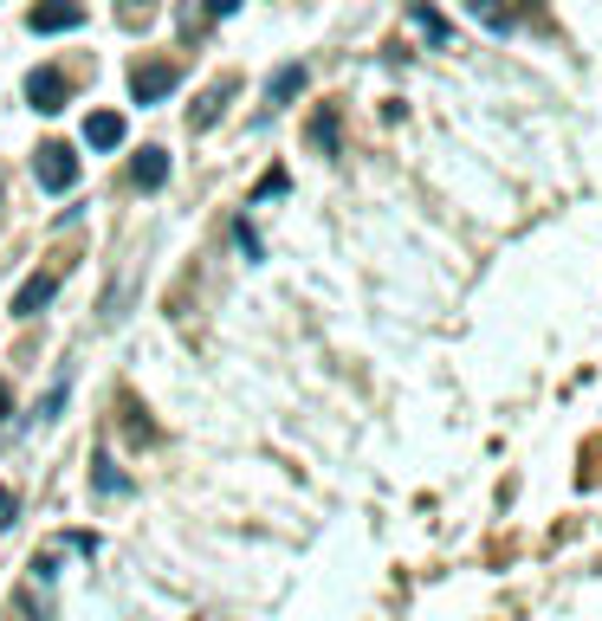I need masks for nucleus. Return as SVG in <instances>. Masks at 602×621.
Here are the masks:
<instances>
[{"mask_svg":"<svg viewBox=\"0 0 602 621\" xmlns=\"http://www.w3.org/2000/svg\"><path fill=\"white\" fill-rule=\"evenodd\" d=\"M208 13H221L227 20V13H240V0H208Z\"/></svg>","mask_w":602,"mask_h":621,"instance_id":"16","label":"nucleus"},{"mask_svg":"<svg viewBox=\"0 0 602 621\" xmlns=\"http://www.w3.org/2000/svg\"><path fill=\"white\" fill-rule=\"evenodd\" d=\"M7 408H13V395H7V382H0V421H7Z\"/></svg>","mask_w":602,"mask_h":621,"instance_id":"18","label":"nucleus"},{"mask_svg":"<svg viewBox=\"0 0 602 621\" xmlns=\"http://www.w3.org/2000/svg\"><path fill=\"white\" fill-rule=\"evenodd\" d=\"M311 143L338 149V117H318V123H311Z\"/></svg>","mask_w":602,"mask_h":621,"instance_id":"15","label":"nucleus"},{"mask_svg":"<svg viewBox=\"0 0 602 621\" xmlns=\"http://www.w3.org/2000/svg\"><path fill=\"white\" fill-rule=\"evenodd\" d=\"M66 98H72V84H66V72H59V66H39V72H27V104H33L39 117L66 110Z\"/></svg>","mask_w":602,"mask_h":621,"instance_id":"3","label":"nucleus"},{"mask_svg":"<svg viewBox=\"0 0 602 621\" xmlns=\"http://www.w3.org/2000/svg\"><path fill=\"white\" fill-rule=\"evenodd\" d=\"M27 27H33V33H78V27H84V7H78V0H39L33 13H27Z\"/></svg>","mask_w":602,"mask_h":621,"instance_id":"4","label":"nucleus"},{"mask_svg":"<svg viewBox=\"0 0 602 621\" xmlns=\"http://www.w3.org/2000/svg\"><path fill=\"white\" fill-rule=\"evenodd\" d=\"M52 298H59V272H33V279L13 292V318H39Z\"/></svg>","mask_w":602,"mask_h":621,"instance_id":"5","label":"nucleus"},{"mask_svg":"<svg viewBox=\"0 0 602 621\" xmlns=\"http://www.w3.org/2000/svg\"><path fill=\"white\" fill-rule=\"evenodd\" d=\"M227 98H233V84H227V78H221V84H214V91H208V98L194 104V117H189V123H194V130H208V123H214V110H221Z\"/></svg>","mask_w":602,"mask_h":621,"instance_id":"9","label":"nucleus"},{"mask_svg":"<svg viewBox=\"0 0 602 621\" xmlns=\"http://www.w3.org/2000/svg\"><path fill=\"white\" fill-rule=\"evenodd\" d=\"M175 84H182V66H169V59H137L130 66V98L137 104H162Z\"/></svg>","mask_w":602,"mask_h":621,"instance_id":"2","label":"nucleus"},{"mask_svg":"<svg viewBox=\"0 0 602 621\" xmlns=\"http://www.w3.org/2000/svg\"><path fill=\"white\" fill-rule=\"evenodd\" d=\"M91 485H98V492H104V499H111V492H130V479L117 473L111 460H98V473H91Z\"/></svg>","mask_w":602,"mask_h":621,"instance_id":"11","label":"nucleus"},{"mask_svg":"<svg viewBox=\"0 0 602 621\" xmlns=\"http://www.w3.org/2000/svg\"><path fill=\"white\" fill-rule=\"evenodd\" d=\"M466 7H473V20H486L492 33H505V27H512V13H505L499 0H466Z\"/></svg>","mask_w":602,"mask_h":621,"instance_id":"10","label":"nucleus"},{"mask_svg":"<svg viewBox=\"0 0 602 621\" xmlns=\"http://www.w3.org/2000/svg\"><path fill=\"white\" fill-rule=\"evenodd\" d=\"M123 137H130V130H123L117 110H91V117H84V143H91V149H117Z\"/></svg>","mask_w":602,"mask_h":621,"instance_id":"6","label":"nucleus"},{"mask_svg":"<svg viewBox=\"0 0 602 621\" xmlns=\"http://www.w3.org/2000/svg\"><path fill=\"white\" fill-rule=\"evenodd\" d=\"M130 7H137V0H130Z\"/></svg>","mask_w":602,"mask_h":621,"instance_id":"19","label":"nucleus"},{"mask_svg":"<svg viewBox=\"0 0 602 621\" xmlns=\"http://www.w3.org/2000/svg\"><path fill=\"white\" fill-rule=\"evenodd\" d=\"M59 408H66V382H52V389H46V402H39V414H33V421H52Z\"/></svg>","mask_w":602,"mask_h":621,"instance_id":"12","label":"nucleus"},{"mask_svg":"<svg viewBox=\"0 0 602 621\" xmlns=\"http://www.w3.org/2000/svg\"><path fill=\"white\" fill-rule=\"evenodd\" d=\"M414 27H428V33H434V39H448V20H441L434 7H414Z\"/></svg>","mask_w":602,"mask_h":621,"instance_id":"14","label":"nucleus"},{"mask_svg":"<svg viewBox=\"0 0 602 621\" xmlns=\"http://www.w3.org/2000/svg\"><path fill=\"white\" fill-rule=\"evenodd\" d=\"M272 194H285V169H272V176H260V188H253V201H272Z\"/></svg>","mask_w":602,"mask_h":621,"instance_id":"13","label":"nucleus"},{"mask_svg":"<svg viewBox=\"0 0 602 621\" xmlns=\"http://www.w3.org/2000/svg\"><path fill=\"white\" fill-rule=\"evenodd\" d=\"M299 91H304V66H285V72L265 84V104H292Z\"/></svg>","mask_w":602,"mask_h":621,"instance_id":"8","label":"nucleus"},{"mask_svg":"<svg viewBox=\"0 0 602 621\" xmlns=\"http://www.w3.org/2000/svg\"><path fill=\"white\" fill-rule=\"evenodd\" d=\"M130 182H137V188H162V182H169V149H137Z\"/></svg>","mask_w":602,"mask_h":621,"instance_id":"7","label":"nucleus"},{"mask_svg":"<svg viewBox=\"0 0 602 621\" xmlns=\"http://www.w3.org/2000/svg\"><path fill=\"white\" fill-rule=\"evenodd\" d=\"M33 176L46 194H66V188H78V149L72 143H39L33 149Z\"/></svg>","mask_w":602,"mask_h":621,"instance_id":"1","label":"nucleus"},{"mask_svg":"<svg viewBox=\"0 0 602 621\" xmlns=\"http://www.w3.org/2000/svg\"><path fill=\"white\" fill-rule=\"evenodd\" d=\"M7 518H13V492H7V485H0V524H7Z\"/></svg>","mask_w":602,"mask_h":621,"instance_id":"17","label":"nucleus"}]
</instances>
